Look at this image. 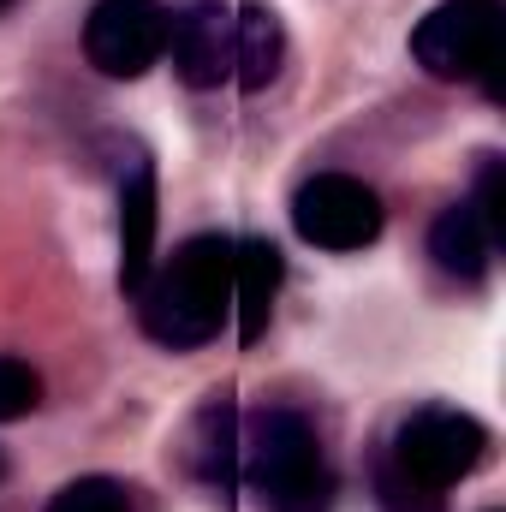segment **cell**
I'll return each mask as SVG.
<instances>
[{
  "label": "cell",
  "mask_w": 506,
  "mask_h": 512,
  "mask_svg": "<svg viewBox=\"0 0 506 512\" xmlns=\"http://www.w3.org/2000/svg\"><path fill=\"white\" fill-rule=\"evenodd\" d=\"M233 310V239L197 233L137 286V322L167 352H197L221 334Z\"/></svg>",
  "instance_id": "cell-1"
},
{
  "label": "cell",
  "mask_w": 506,
  "mask_h": 512,
  "mask_svg": "<svg viewBox=\"0 0 506 512\" xmlns=\"http://www.w3.org/2000/svg\"><path fill=\"white\" fill-rule=\"evenodd\" d=\"M239 477L256 489L262 512L334 507V471L322 459V435L292 405H262L239 417Z\"/></svg>",
  "instance_id": "cell-2"
},
{
  "label": "cell",
  "mask_w": 506,
  "mask_h": 512,
  "mask_svg": "<svg viewBox=\"0 0 506 512\" xmlns=\"http://www.w3.org/2000/svg\"><path fill=\"white\" fill-rule=\"evenodd\" d=\"M501 24H506L501 0H441L429 18H417L411 60L441 84H489V96H495Z\"/></svg>",
  "instance_id": "cell-3"
},
{
  "label": "cell",
  "mask_w": 506,
  "mask_h": 512,
  "mask_svg": "<svg viewBox=\"0 0 506 512\" xmlns=\"http://www.w3.org/2000/svg\"><path fill=\"white\" fill-rule=\"evenodd\" d=\"M489 453V429L471 417V411H453V405H423L399 423L387 459L417 477L423 489H453L459 477H471Z\"/></svg>",
  "instance_id": "cell-4"
},
{
  "label": "cell",
  "mask_w": 506,
  "mask_h": 512,
  "mask_svg": "<svg viewBox=\"0 0 506 512\" xmlns=\"http://www.w3.org/2000/svg\"><path fill=\"white\" fill-rule=\"evenodd\" d=\"M381 221H387V209H381L376 185H364L352 173H316L292 197V227L316 251H364L381 239Z\"/></svg>",
  "instance_id": "cell-5"
},
{
  "label": "cell",
  "mask_w": 506,
  "mask_h": 512,
  "mask_svg": "<svg viewBox=\"0 0 506 512\" xmlns=\"http://www.w3.org/2000/svg\"><path fill=\"white\" fill-rule=\"evenodd\" d=\"M173 12L161 0H96L84 18V60L102 78H143L167 60Z\"/></svg>",
  "instance_id": "cell-6"
},
{
  "label": "cell",
  "mask_w": 506,
  "mask_h": 512,
  "mask_svg": "<svg viewBox=\"0 0 506 512\" xmlns=\"http://www.w3.org/2000/svg\"><path fill=\"white\" fill-rule=\"evenodd\" d=\"M167 54H173V72H179L185 90H221V84H233V6L197 0V6L173 12Z\"/></svg>",
  "instance_id": "cell-7"
},
{
  "label": "cell",
  "mask_w": 506,
  "mask_h": 512,
  "mask_svg": "<svg viewBox=\"0 0 506 512\" xmlns=\"http://www.w3.org/2000/svg\"><path fill=\"white\" fill-rule=\"evenodd\" d=\"M155 233H161V191H155V167L137 161L120 179V286L131 298L155 268Z\"/></svg>",
  "instance_id": "cell-8"
},
{
  "label": "cell",
  "mask_w": 506,
  "mask_h": 512,
  "mask_svg": "<svg viewBox=\"0 0 506 512\" xmlns=\"http://www.w3.org/2000/svg\"><path fill=\"white\" fill-rule=\"evenodd\" d=\"M185 465H191V477L197 483H209V489H233L239 483V411H233V399H209L191 423H185Z\"/></svg>",
  "instance_id": "cell-9"
},
{
  "label": "cell",
  "mask_w": 506,
  "mask_h": 512,
  "mask_svg": "<svg viewBox=\"0 0 506 512\" xmlns=\"http://www.w3.org/2000/svg\"><path fill=\"white\" fill-rule=\"evenodd\" d=\"M286 262L268 239H233V310H239V340L256 346L268 316H274V292H280Z\"/></svg>",
  "instance_id": "cell-10"
},
{
  "label": "cell",
  "mask_w": 506,
  "mask_h": 512,
  "mask_svg": "<svg viewBox=\"0 0 506 512\" xmlns=\"http://www.w3.org/2000/svg\"><path fill=\"white\" fill-rule=\"evenodd\" d=\"M286 66V30H280V12L245 0L233 6V84L239 90H268Z\"/></svg>",
  "instance_id": "cell-11"
},
{
  "label": "cell",
  "mask_w": 506,
  "mask_h": 512,
  "mask_svg": "<svg viewBox=\"0 0 506 512\" xmlns=\"http://www.w3.org/2000/svg\"><path fill=\"white\" fill-rule=\"evenodd\" d=\"M429 256H435L441 274H453V280H465V286H477V280L489 274V262H495V233L483 227V215L471 209V197H465V203H447V209L435 215V227H429Z\"/></svg>",
  "instance_id": "cell-12"
},
{
  "label": "cell",
  "mask_w": 506,
  "mask_h": 512,
  "mask_svg": "<svg viewBox=\"0 0 506 512\" xmlns=\"http://www.w3.org/2000/svg\"><path fill=\"white\" fill-rule=\"evenodd\" d=\"M376 507L381 512H447L441 507V489H423V483L405 477L387 453L376 459Z\"/></svg>",
  "instance_id": "cell-13"
},
{
  "label": "cell",
  "mask_w": 506,
  "mask_h": 512,
  "mask_svg": "<svg viewBox=\"0 0 506 512\" xmlns=\"http://www.w3.org/2000/svg\"><path fill=\"white\" fill-rule=\"evenodd\" d=\"M48 512H131V495L114 477H78V483L54 489Z\"/></svg>",
  "instance_id": "cell-14"
},
{
  "label": "cell",
  "mask_w": 506,
  "mask_h": 512,
  "mask_svg": "<svg viewBox=\"0 0 506 512\" xmlns=\"http://www.w3.org/2000/svg\"><path fill=\"white\" fill-rule=\"evenodd\" d=\"M42 405V376L24 358H0V423H18Z\"/></svg>",
  "instance_id": "cell-15"
},
{
  "label": "cell",
  "mask_w": 506,
  "mask_h": 512,
  "mask_svg": "<svg viewBox=\"0 0 506 512\" xmlns=\"http://www.w3.org/2000/svg\"><path fill=\"white\" fill-rule=\"evenodd\" d=\"M471 209L483 215V227H489V233H495V245H501V239H506V179H501V155H483Z\"/></svg>",
  "instance_id": "cell-16"
},
{
  "label": "cell",
  "mask_w": 506,
  "mask_h": 512,
  "mask_svg": "<svg viewBox=\"0 0 506 512\" xmlns=\"http://www.w3.org/2000/svg\"><path fill=\"white\" fill-rule=\"evenodd\" d=\"M0 477H6V459H0Z\"/></svg>",
  "instance_id": "cell-17"
},
{
  "label": "cell",
  "mask_w": 506,
  "mask_h": 512,
  "mask_svg": "<svg viewBox=\"0 0 506 512\" xmlns=\"http://www.w3.org/2000/svg\"><path fill=\"white\" fill-rule=\"evenodd\" d=\"M6 6H12V0H0V12H6Z\"/></svg>",
  "instance_id": "cell-18"
}]
</instances>
